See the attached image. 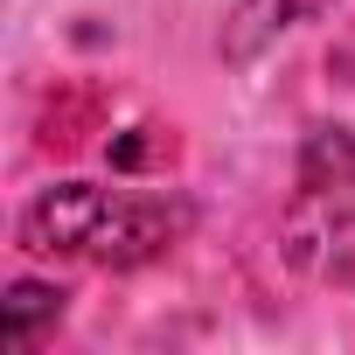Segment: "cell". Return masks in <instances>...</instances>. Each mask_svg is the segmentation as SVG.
Listing matches in <instances>:
<instances>
[{"instance_id":"1","label":"cell","mask_w":355,"mask_h":355,"mask_svg":"<svg viewBox=\"0 0 355 355\" xmlns=\"http://www.w3.org/2000/svg\"><path fill=\"white\" fill-rule=\"evenodd\" d=\"M196 209L174 189H112V182H56L21 209V251L70 258L98 272H139L189 237Z\"/></svg>"},{"instance_id":"2","label":"cell","mask_w":355,"mask_h":355,"mask_svg":"<svg viewBox=\"0 0 355 355\" xmlns=\"http://www.w3.org/2000/svg\"><path fill=\"white\" fill-rule=\"evenodd\" d=\"M286 258L306 279L355 293V139L341 125H320L300 153V182L286 202Z\"/></svg>"},{"instance_id":"3","label":"cell","mask_w":355,"mask_h":355,"mask_svg":"<svg viewBox=\"0 0 355 355\" xmlns=\"http://www.w3.org/2000/svg\"><path fill=\"white\" fill-rule=\"evenodd\" d=\"M56 320H63V286H35V279L8 286V348H35L42 327Z\"/></svg>"},{"instance_id":"4","label":"cell","mask_w":355,"mask_h":355,"mask_svg":"<svg viewBox=\"0 0 355 355\" xmlns=\"http://www.w3.org/2000/svg\"><path fill=\"white\" fill-rule=\"evenodd\" d=\"M327 8H341V0H230V15L251 21V28H300V21H320Z\"/></svg>"}]
</instances>
